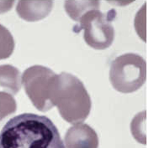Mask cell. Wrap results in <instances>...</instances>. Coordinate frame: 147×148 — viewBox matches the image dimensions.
I'll list each match as a JSON object with an SVG mask.
<instances>
[{"label": "cell", "mask_w": 147, "mask_h": 148, "mask_svg": "<svg viewBox=\"0 0 147 148\" xmlns=\"http://www.w3.org/2000/svg\"><path fill=\"white\" fill-rule=\"evenodd\" d=\"M53 6L52 1H20L16 7L19 16L28 22L41 20L47 16Z\"/></svg>", "instance_id": "6"}, {"label": "cell", "mask_w": 147, "mask_h": 148, "mask_svg": "<svg viewBox=\"0 0 147 148\" xmlns=\"http://www.w3.org/2000/svg\"><path fill=\"white\" fill-rule=\"evenodd\" d=\"M100 3L89 8L75 21L79 24L74 27V32L79 33L84 29V38L88 45L96 50L108 48L113 42L115 36L111 23L116 12L111 9L105 14L100 10Z\"/></svg>", "instance_id": "3"}, {"label": "cell", "mask_w": 147, "mask_h": 148, "mask_svg": "<svg viewBox=\"0 0 147 148\" xmlns=\"http://www.w3.org/2000/svg\"><path fill=\"white\" fill-rule=\"evenodd\" d=\"M52 93L51 99L66 121L74 125L83 122L88 118L91 99L78 77L66 72L56 75Z\"/></svg>", "instance_id": "2"}, {"label": "cell", "mask_w": 147, "mask_h": 148, "mask_svg": "<svg viewBox=\"0 0 147 148\" xmlns=\"http://www.w3.org/2000/svg\"><path fill=\"white\" fill-rule=\"evenodd\" d=\"M19 71L10 65L0 66V85L16 92L19 88Z\"/></svg>", "instance_id": "7"}, {"label": "cell", "mask_w": 147, "mask_h": 148, "mask_svg": "<svg viewBox=\"0 0 147 148\" xmlns=\"http://www.w3.org/2000/svg\"><path fill=\"white\" fill-rule=\"evenodd\" d=\"M110 80L113 87L122 93L140 88L146 80V62L139 54L127 53L118 56L111 65Z\"/></svg>", "instance_id": "4"}, {"label": "cell", "mask_w": 147, "mask_h": 148, "mask_svg": "<svg viewBox=\"0 0 147 148\" xmlns=\"http://www.w3.org/2000/svg\"><path fill=\"white\" fill-rule=\"evenodd\" d=\"M65 143L67 148H98L99 140L93 128L87 124H81L68 130Z\"/></svg>", "instance_id": "5"}, {"label": "cell", "mask_w": 147, "mask_h": 148, "mask_svg": "<svg viewBox=\"0 0 147 148\" xmlns=\"http://www.w3.org/2000/svg\"><path fill=\"white\" fill-rule=\"evenodd\" d=\"M15 42L9 31L0 24V60L10 57L14 52Z\"/></svg>", "instance_id": "8"}, {"label": "cell", "mask_w": 147, "mask_h": 148, "mask_svg": "<svg viewBox=\"0 0 147 148\" xmlns=\"http://www.w3.org/2000/svg\"><path fill=\"white\" fill-rule=\"evenodd\" d=\"M0 148H65L48 117L24 113L10 119L0 132Z\"/></svg>", "instance_id": "1"}]
</instances>
